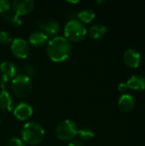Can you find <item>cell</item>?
<instances>
[{
  "label": "cell",
  "mask_w": 145,
  "mask_h": 146,
  "mask_svg": "<svg viewBox=\"0 0 145 146\" xmlns=\"http://www.w3.org/2000/svg\"><path fill=\"white\" fill-rule=\"evenodd\" d=\"M124 62L130 68H137L139 66L141 62L140 53L134 49H127L123 55Z\"/></svg>",
  "instance_id": "9"
},
{
  "label": "cell",
  "mask_w": 145,
  "mask_h": 146,
  "mask_svg": "<svg viewBox=\"0 0 145 146\" xmlns=\"http://www.w3.org/2000/svg\"><path fill=\"white\" fill-rule=\"evenodd\" d=\"M81 140H84V141H89V140H91L94 136H95V133L94 131L90 128V127H83V128H80L79 129L78 131V134Z\"/></svg>",
  "instance_id": "18"
},
{
  "label": "cell",
  "mask_w": 145,
  "mask_h": 146,
  "mask_svg": "<svg viewBox=\"0 0 145 146\" xmlns=\"http://www.w3.org/2000/svg\"><path fill=\"white\" fill-rule=\"evenodd\" d=\"M8 146H26L23 140L18 138H11L8 143Z\"/></svg>",
  "instance_id": "24"
},
{
  "label": "cell",
  "mask_w": 145,
  "mask_h": 146,
  "mask_svg": "<svg viewBox=\"0 0 145 146\" xmlns=\"http://www.w3.org/2000/svg\"><path fill=\"white\" fill-rule=\"evenodd\" d=\"M97 3H104V1H97Z\"/></svg>",
  "instance_id": "28"
},
{
  "label": "cell",
  "mask_w": 145,
  "mask_h": 146,
  "mask_svg": "<svg viewBox=\"0 0 145 146\" xmlns=\"http://www.w3.org/2000/svg\"><path fill=\"white\" fill-rule=\"evenodd\" d=\"M18 70L17 65L11 61H4L0 64V71L2 74H4L10 79L15 78L18 74Z\"/></svg>",
  "instance_id": "12"
},
{
  "label": "cell",
  "mask_w": 145,
  "mask_h": 146,
  "mask_svg": "<svg viewBox=\"0 0 145 146\" xmlns=\"http://www.w3.org/2000/svg\"><path fill=\"white\" fill-rule=\"evenodd\" d=\"M10 85H11L10 78L4 75V74H2L0 76V88H1V91H6V89H8Z\"/></svg>",
  "instance_id": "21"
},
{
  "label": "cell",
  "mask_w": 145,
  "mask_h": 146,
  "mask_svg": "<svg viewBox=\"0 0 145 146\" xmlns=\"http://www.w3.org/2000/svg\"><path fill=\"white\" fill-rule=\"evenodd\" d=\"M11 7V3L9 0H0V13H6Z\"/></svg>",
  "instance_id": "23"
},
{
  "label": "cell",
  "mask_w": 145,
  "mask_h": 146,
  "mask_svg": "<svg viewBox=\"0 0 145 146\" xmlns=\"http://www.w3.org/2000/svg\"><path fill=\"white\" fill-rule=\"evenodd\" d=\"M11 90L15 96L18 98H26L32 92L31 78L24 74H18L11 80Z\"/></svg>",
  "instance_id": "4"
},
{
  "label": "cell",
  "mask_w": 145,
  "mask_h": 146,
  "mask_svg": "<svg viewBox=\"0 0 145 146\" xmlns=\"http://www.w3.org/2000/svg\"><path fill=\"white\" fill-rule=\"evenodd\" d=\"M39 28L47 36H55L61 30L60 24L56 21H46V22H42L39 24Z\"/></svg>",
  "instance_id": "11"
},
{
  "label": "cell",
  "mask_w": 145,
  "mask_h": 146,
  "mask_svg": "<svg viewBox=\"0 0 145 146\" xmlns=\"http://www.w3.org/2000/svg\"><path fill=\"white\" fill-rule=\"evenodd\" d=\"M21 133L23 142L30 145L40 144L45 135L43 126L36 121H29L26 123L22 127Z\"/></svg>",
  "instance_id": "2"
},
{
  "label": "cell",
  "mask_w": 145,
  "mask_h": 146,
  "mask_svg": "<svg viewBox=\"0 0 145 146\" xmlns=\"http://www.w3.org/2000/svg\"><path fill=\"white\" fill-rule=\"evenodd\" d=\"M64 34L68 41L79 42L86 36L87 30L81 21L76 19H72L65 25Z\"/></svg>",
  "instance_id": "3"
},
{
  "label": "cell",
  "mask_w": 145,
  "mask_h": 146,
  "mask_svg": "<svg viewBox=\"0 0 145 146\" xmlns=\"http://www.w3.org/2000/svg\"><path fill=\"white\" fill-rule=\"evenodd\" d=\"M24 72H25L24 74H26V76L31 78V77H34L38 74V68L32 64H26L24 67Z\"/></svg>",
  "instance_id": "20"
},
{
  "label": "cell",
  "mask_w": 145,
  "mask_h": 146,
  "mask_svg": "<svg viewBox=\"0 0 145 146\" xmlns=\"http://www.w3.org/2000/svg\"><path fill=\"white\" fill-rule=\"evenodd\" d=\"M35 3L33 0H15L11 3L14 13L19 16L29 14L34 8Z\"/></svg>",
  "instance_id": "7"
},
{
  "label": "cell",
  "mask_w": 145,
  "mask_h": 146,
  "mask_svg": "<svg viewBox=\"0 0 145 146\" xmlns=\"http://www.w3.org/2000/svg\"><path fill=\"white\" fill-rule=\"evenodd\" d=\"M79 1H68V3H77Z\"/></svg>",
  "instance_id": "27"
},
{
  "label": "cell",
  "mask_w": 145,
  "mask_h": 146,
  "mask_svg": "<svg viewBox=\"0 0 145 146\" xmlns=\"http://www.w3.org/2000/svg\"><path fill=\"white\" fill-rule=\"evenodd\" d=\"M33 113L32 107L31 104L26 102H21L18 104L13 110L14 115L20 121H26L29 119Z\"/></svg>",
  "instance_id": "8"
},
{
  "label": "cell",
  "mask_w": 145,
  "mask_h": 146,
  "mask_svg": "<svg viewBox=\"0 0 145 146\" xmlns=\"http://www.w3.org/2000/svg\"><path fill=\"white\" fill-rule=\"evenodd\" d=\"M10 50L13 55L20 59L27 57L30 49L26 40L21 38H15L12 40L10 44Z\"/></svg>",
  "instance_id": "6"
},
{
  "label": "cell",
  "mask_w": 145,
  "mask_h": 146,
  "mask_svg": "<svg viewBox=\"0 0 145 146\" xmlns=\"http://www.w3.org/2000/svg\"><path fill=\"white\" fill-rule=\"evenodd\" d=\"M3 19L9 22H11L13 25L15 26H20L21 24V20L20 18V16L18 15H16L15 13H4L3 15Z\"/></svg>",
  "instance_id": "19"
},
{
  "label": "cell",
  "mask_w": 145,
  "mask_h": 146,
  "mask_svg": "<svg viewBox=\"0 0 145 146\" xmlns=\"http://www.w3.org/2000/svg\"><path fill=\"white\" fill-rule=\"evenodd\" d=\"M78 126L72 120H63L56 127V133L59 139L63 141H69L74 139L78 134Z\"/></svg>",
  "instance_id": "5"
},
{
  "label": "cell",
  "mask_w": 145,
  "mask_h": 146,
  "mask_svg": "<svg viewBox=\"0 0 145 146\" xmlns=\"http://www.w3.org/2000/svg\"><path fill=\"white\" fill-rule=\"evenodd\" d=\"M107 33V27L102 23H97L91 27L89 30V36L93 39H99L105 36Z\"/></svg>",
  "instance_id": "15"
},
{
  "label": "cell",
  "mask_w": 145,
  "mask_h": 146,
  "mask_svg": "<svg viewBox=\"0 0 145 146\" xmlns=\"http://www.w3.org/2000/svg\"><path fill=\"white\" fill-rule=\"evenodd\" d=\"M29 43L35 47H41L48 41V36L42 31H35L29 36Z\"/></svg>",
  "instance_id": "13"
},
{
  "label": "cell",
  "mask_w": 145,
  "mask_h": 146,
  "mask_svg": "<svg viewBox=\"0 0 145 146\" xmlns=\"http://www.w3.org/2000/svg\"><path fill=\"white\" fill-rule=\"evenodd\" d=\"M129 88L133 90H144L145 88V77L142 74H133L126 82Z\"/></svg>",
  "instance_id": "14"
},
{
  "label": "cell",
  "mask_w": 145,
  "mask_h": 146,
  "mask_svg": "<svg viewBox=\"0 0 145 146\" xmlns=\"http://www.w3.org/2000/svg\"><path fill=\"white\" fill-rule=\"evenodd\" d=\"M68 146H84V144L82 143V141L78 140V139H74L72 142H70Z\"/></svg>",
  "instance_id": "26"
},
{
  "label": "cell",
  "mask_w": 145,
  "mask_h": 146,
  "mask_svg": "<svg viewBox=\"0 0 145 146\" xmlns=\"http://www.w3.org/2000/svg\"><path fill=\"white\" fill-rule=\"evenodd\" d=\"M95 16H96L95 12L91 9H88V8L81 9L77 15L78 20L81 21L83 24L91 22V21H93Z\"/></svg>",
  "instance_id": "17"
},
{
  "label": "cell",
  "mask_w": 145,
  "mask_h": 146,
  "mask_svg": "<svg viewBox=\"0 0 145 146\" xmlns=\"http://www.w3.org/2000/svg\"><path fill=\"white\" fill-rule=\"evenodd\" d=\"M12 37L9 33L6 31H0V44H8L12 42Z\"/></svg>",
  "instance_id": "22"
},
{
  "label": "cell",
  "mask_w": 145,
  "mask_h": 146,
  "mask_svg": "<svg viewBox=\"0 0 145 146\" xmlns=\"http://www.w3.org/2000/svg\"><path fill=\"white\" fill-rule=\"evenodd\" d=\"M0 109L6 111L13 109V98L7 91H0Z\"/></svg>",
  "instance_id": "16"
},
{
  "label": "cell",
  "mask_w": 145,
  "mask_h": 146,
  "mask_svg": "<svg viewBox=\"0 0 145 146\" xmlns=\"http://www.w3.org/2000/svg\"><path fill=\"white\" fill-rule=\"evenodd\" d=\"M49 58L55 62L66 61L71 54V44L62 36H56L51 38L46 47Z\"/></svg>",
  "instance_id": "1"
},
{
  "label": "cell",
  "mask_w": 145,
  "mask_h": 146,
  "mask_svg": "<svg viewBox=\"0 0 145 146\" xmlns=\"http://www.w3.org/2000/svg\"><path fill=\"white\" fill-rule=\"evenodd\" d=\"M135 98L132 94L125 93L121 95L118 100V105L120 109L123 111H131L135 106Z\"/></svg>",
  "instance_id": "10"
},
{
  "label": "cell",
  "mask_w": 145,
  "mask_h": 146,
  "mask_svg": "<svg viewBox=\"0 0 145 146\" xmlns=\"http://www.w3.org/2000/svg\"><path fill=\"white\" fill-rule=\"evenodd\" d=\"M128 89H129V87H128V86L126 85V83H125V82H121V83H120L119 86H118V90H119L121 92H123L124 94L128 91Z\"/></svg>",
  "instance_id": "25"
}]
</instances>
